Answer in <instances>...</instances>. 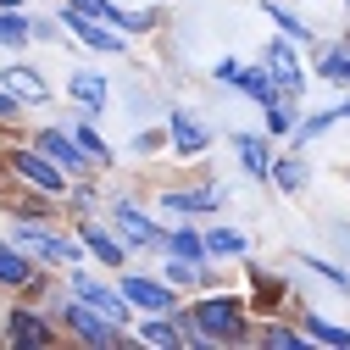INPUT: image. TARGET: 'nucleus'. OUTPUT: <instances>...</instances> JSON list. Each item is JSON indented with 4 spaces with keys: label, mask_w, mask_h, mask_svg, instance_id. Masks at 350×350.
<instances>
[{
    "label": "nucleus",
    "mask_w": 350,
    "mask_h": 350,
    "mask_svg": "<svg viewBox=\"0 0 350 350\" xmlns=\"http://www.w3.org/2000/svg\"><path fill=\"white\" fill-rule=\"evenodd\" d=\"M167 278H172V284H200V273L189 267L184 256H178V261H172V267H167Z\"/></svg>",
    "instance_id": "bb28decb"
},
{
    "label": "nucleus",
    "mask_w": 350,
    "mask_h": 350,
    "mask_svg": "<svg viewBox=\"0 0 350 350\" xmlns=\"http://www.w3.org/2000/svg\"><path fill=\"white\" fill-rule=\"evenodd\" d=\"M267 345H273V350H289V345H295V334H284V328H273V334H267Z\"/></svg>",
    "instance_id": "7c9ffc66"
},
{
    "label": "nucleus",
    "mask_w": 350,
    "mask_h": 350,
    "mask_svg": "<svg viewBox=\"0 0 350 350\" xmlns=\"http://www.w3.org/2000/svg\"><path fill=\"white\" fill-rule=\"evenodd\" d=\"M12 345H45V323L33 312H17L12 317Z\"/></svg>",
    "instance_id": "ddd939ff"
},
{
    "label": "nucleus",
    "mask_w": 350,
    "mask_h": 350,
    "mask_svg": "<svg viewBox=\"0 0 350 350\" xmlns=\"http://www.w3.org/2000/svg\"><path fill=\"white\" fill-rule=\"evenodd\" d=\"M239 83H245V95H250L256 106H267V111L284 100V90H273V83H267V72H239Z\"/></svg>",
    "instance_id": "f8f14e48"
},
{
    "label": "nucleus",
    "mask_w": 350,
    "mask_h": 350,
    "mask_svg": "<svg viewBox=\"0 0 350 350\" xmlns=\"http://www.w3.org/2000/svg\"><path fill=\"white\" fill-rule=\"evenodd\" d=\"M72 289H78V300H90V306H100V312H106V317H111V323H128V306H122V300H128V295H122V289H117V295H111V289H100V284H95V278H83V273H78V278H72Z\"/></svg>",
    "instance_id": "20e7f679"
},
{
    "label": "nucleus",
    "mask_w": 350,
    "mask_h": 350,
    "mask_svg": "<svg viewBox=\"0 0 350 350\" xmlns=\"http://www.w3.org/2000/svg\"><path fill=\"white\" fill-rule=\"evenodd\" d=\"M117 228L128 234V245H161V228H150L134 206H117Z\"/></svg>",
    "instance_id": "9d476101"
},
{
    "label": "nucleus",
    "mask_w": 350,
    "mask_h": 350,
    "mask_svg": "<svg viewBox=\"0 0 350 350\" xmlns=\"http://www.w3.org/2000/svg\"><path fill=\"white\" fill-rule=\"evenodd\" d=\"M323 72H328V78H350V62H345V51H339V56H328V62H323Z\"/></svg>",
    "instance_id": "c756f323"
},
{
    "label": "nucleus",
    "mask_w": 350,
    "mask_h": 350,
    "mask_svg": "<svg viewBox=\"0 0 350 350\" xmlns=\"http://www.w3.org/2000/svg\"><path fill=\"white\" fill-rule=\"evenodd\" d=\"M6 83H12L17 95H28V100H45V78L28 72V67H12V72H6Z\"/></svg>",
    "instance_id": "2eb2a0df"
},
{
    "label": "nucleus",
    "mask_w": 350,
    "mask_h": 350,
    "mask_svg": "<svg viewBox=\"0 0 350 350\" xmlns=\"http://www.w3.org/2000/svg\"><path fill=\"white\" fill-rule=\"evenodd\" d=\"M217 200H223L217 189H200V195H167V206H172V211H211Z\"/></svg>",
    "instance_id": "a211bd4d"
},
{
    "label": "nucleus",
    "mask_w": 350,
    "mask_h": 350,
    "mask_svg": "<svg viewBox=\"0 0 350 350\" xmlns=\"http://www.w3.org/2000/svg\"><path fill=\"white\" fill-rule=\"evenodd\" d=\"M78 145H83V156H95V161H106V145L90 134V128H78Z\"/></svg>",
    "instance_id": "cd10ccee"
},
{
    "label": "nucleus",
    "mask_w": 350,
    "mask_h": 350,
    "mask_svg": "<svg viewBox=\"0 0 350 350\" xmlns=\"http://www.w3.org/2000/svg\"><path fill=\"white\" fill-rule=\"evenodd\" d=\"M234 145H239V161H245L250 172H267V139H256V134H239Z\"/></svg>",
    "instance_id": "4468645a"
},
{
    "label": "nucleus",
    "mask_w": 350,
    "mask_h": 350,
    "mask_svg": "<svg viewBox=\"0 0 350 350\" xmlns=\"http://www.w3.org/2000/svg\"><path fill=\"white\" fill-rule=\"evenodd\" d=\"M39 150H45L51 161H78V145H67L62 134H39Z\"/></svg>",
    "instance_id": "aec40b11"
},
{
    "label": "nucleus",
    "mask_w": 350,
    "mask_h": 350,
    "mask_svg": "<svg viewBox=\"0 0 350 350\" xmlns=\"http://www.w3.org/2000/svg\"><path fill=\"white\" fill-rule=\"evenodd\" d=\"M206 250H217V256H239V250H245V234H239V228H211V234H206Z\"/></svg>",
    "instance_id": "dca6fc26"
},
{
    "label": "nucleus",
    "mask_w": 350,
    "mask_h": 350,
    "mask_svg": "<svg viewBox=\"0 0 350 350\" xmlns=\"http://www.w3.org/2000/svg\"><path fill=\"white\" fill-rule=\"evenodd\" d=\"M72 6H78L83 17H100V23H117V17H122V12L111 6V0H72Z\"/></svg>",
    "instance_id": "5701e85b"
},
{
    "label": "nucleus",
    "mask_w": 350,
    "mask_h": 350,
    "mask_svg": "<svg viewBox=\"0 0 350 350\" xmlns=\"http://www.w3.org/2000/svg\"><path fill=\"white\" fill-rule=\"evenodd\" d=\"M172 145H178L184 156H200V150H206V128H200L189 111H172Z\"/></svg>",
    "instance_id": "1a4fd4ad"
},
{
    "label": "nucleus",
    "mask_w": 350,
    "mask_h": 350,
    "mask_svg": "<svg viewBox=\"0 0 350 350\" xmlns=\"http://www.w3.org/2000/svg\"><path fill=\"white\" fill-rule=\"evenodd\" d=\"M62 23H67V28L83 39V45H95V51H122V39H117V33H106V28H100V17H83L78 6H72Z\"/></svg>",
    "instance_id": "39448f33"
},
{
    "label": "nucleus",
    "mask_w": 350,
    "mask_h": 350,
    "mask_svg": "<svg viewBox=\"0 0 350 350\" xmlns=\"http://www.w3.org/2000/svg\"><path fill=\"white\" fill-rule=\"evenodd\" d=\"M273 178H278V189H300V184H306V167H300V161H278Z\"/></svg>",
    "instance_id": "4be33fe9"
},
{
    "label": "nucleus",
    "mask_w": 350,
    "mask_h": 350,
    "mask_svg": "<svg viewBox=\"0 0 350 350\" xmlns=\"http://www.w3.org/2000/svg\"><path fill=\"white\" fill-rule=\"evenodd\" d=\"M67 323H72L83 339H90V345H117V328H111V317L100 312V306H90V300H83V306H67Z\"/></svg>",
    "instance_id": "f03ea898"
},
{
    "label": "nucleus",
    "mask_w": 350,
    "mask_h": 350,
    "mask_svg": "<svg viewBox=\"0 0 350 350\" xmlns=\"http://www.w3.org/2000/svg\"><path fill=\"white\" fill-rule=\"evenodd\" d=\"M23 250H33V256H45V261H67V267H78V250L67 245V239H51L45 228H17L12 234Z\"/></svg>",
    "instance_id": "7ed1b4c3"
},
{
    "label": "nucleus",
    "mask_w": 350,
    "mask_h": 350,
    "mask_svg": "<svg viewBox=\"0 0 350 350\" xmlns=\"http://www.w3.org/2000/svg\"><path fill=\"white\" fill-rule=\"evenodd\" d=\"M0 6H12V0H0Z\"/></svg>",
    "instance_id": "473e14b6"
},
{
    "label": "nucleus",
    "mask_w": 350,
    "mask_h": 350,
    "mask_svg": "<svg viewBox=\"0 0 350 350\" xmlns=\"http://www.w3.org/2000/svg\"><path fill=\"white\" fill-rule=\"evenodd\" d=\"M23 33H28L23 17H0V39H23Z\"/></svg>",
    "instance_id": "c85d7f7f"
},
{
    "label": "nucleus",
    "mask_w": 350,
    "mask_h": 350,
    "mask_svg": "<svg viewBox=\"0 0 350 350\" xmlns=\"http://www.w3.org/2000/svg\"><path fill=\"white\" fill-rule=\"evenodd\" d=\"M345 117H350V100H345Z\"/></svg>",
    "instance_id": "2f4dec72"
},
{
    "label": "nucleus",
    "mask_w": 350,
    "mask_h": 350,
    "mask_svg": "<svg viewBox=\"0 0 350 350\" xmlns=\"http://www.w3.org/2000/svg\"><path fill=\"white\" fill-rule=\"evenodd\" d=\"M206 339H239L245 334V312L234 300H206V306H195V317H189Z\"/></svg>",
    "instance_id": "f257e3e1"
},
{
    "label": "nucleus",
    "mask_w": 350,
    "mask_h": 350,
    "mask_svg": "<svg viewBox=\"0 0 350 350\" xmlns=\"http://www.w3.org/2000/svg\"><path fill=\"white\" fill-rule=\"evenodd\" d=\"M122 295L134 306H150V312H167V306H172L167 284H150V278H122Z\"/></svg>",
    "instance_id": "6e6552de"
},
{
    "label": "nucleus",
    "mask_w": 350,
    "mask_h": 350,
    "mask_svg": "<svg viewBox=\"0 0 350 350\" xmlns=\"http://www.w3.org/2000/svg\"><path fill=\"white\" fill-rule=\"evenodd\" d=\"M72 100H83L90 111L106 106V78L100 72H72Z\"/></svg>",
    "instance_id": "9b49d317"
},
{
    "label": "nucleus",
    "mask_w": 350,
    "mask_h": 350,
    "mask_svg": "<svg viewBox=\"0 0 350 350\" xmlns=\"http://www.w3.org/2000/svg\"><path fill=\"white\" fill-rule=\"evenodd\" d=\"M306 328H312L323 345H350V328H334V323H323V317H306Z\"/></svg>",
    "instance_id": "412c9836"
},
{
    "label": "nucleus",
    "mask_w": 350,
    "mask_h": 350,
    "mask_svg": "<svg viewBox=\"0 0 350 350\" xmlns=\"http://www.w3.org/2000/svg\"><path fill=\"white\" fill-rule=\"evenodd\" d=\"M83 239H90V250H95L100 261H111V267H117V261H122V245H117L111 234H100V228H83Z\"/></svg>",
    "instance_id": "6ab92c4d"
},
{
    "label": "nucleus",
    "mask_w": 350,
    "mask_h": 350,
    "mask_svg": "<svg viewBox=\"0 0 350 350\" xmlns=\"http://www.w3.org/2000/svg\"><path fill=\"white\" fill-rule=\"evenodd\" d=\"M33 273H28V261L17 256V250H6V245H0V284H28Z\"/></svg>",
    "instance_id": "f3484780"
},
{
    "label": "nucleus",
    "mask_w": 350,
    "mask_h": 350,
    "mask_svg": "<svg viewBox=\"0 0 350 350\" xmlns=\"http://www.w3.org/2000/svg\"><path fill=\"white\" fill-rule=\"evenodd\" d=\"M145 339L150 345H178V328L172 323H145Z\"/></svg>",
    "instance_id": "a878e982"
},
{
    "label": "nucleus",
    "mask_w": 350,
    "mask_h": 350,
    "mask_svg": "<svg viewBox=\"0 0 350 350\" xmlns=\"http://www.w3.org/2000/svg\"><path fill=\"white\" fill-rule=\"evenodd\" d=\"M17 172H23L33 189H45V195H56V189H62V172H56L45 156H33V150H17Z\"/></svg>",
    "instance_id": "423d86ee"
},
{
    "label": "nucleus",
    "mask_w": 350,
    "mask_h": 350,
    "mask_svg": "<svg viewBox=\"0 0 350 350\" xmlns=\"http://www.w3.org/2000/svg\"><path fill=\"white\" fill-rule=\"evenodd\" d=\"M267 12H273V23H278V28L289 33V39H312V33H306V23H300L295 12H278V6H267Z\"/></svg>",
    "instance_id": "393cba45"
},
{
    "label": "nucleus",
    "mask_w": 350,
    "mask_h": 350,
    "mask_svg": "<svg viewBox=\"0 0 350 350\" xmlns=\"http://www.w3.org/2000/svg\"><path fill=\"white\" fill-rule=\"evenodd\" d=\"M267 62H273V72H278V90H284V95H300V90H306V78H300V67H295V51L284 45V39L267 45Z\"/></svg>",
    "instance_id": "0eeeda50"
},
{
    "label": "nucleus",
    "mask_w": 350,
    "mask_h": 350,
    "mask_svg": "<svg viewBox=\"0 0 350 350\" xmlns=\"http://www.w3.org/2000/svg\"><path fill=\"white\" fill-rule=\"evenodd\" d=\"M200 250H206V239H195L189 228H184V234H172V256H184V261H195Z\"/></svg>",
    "instance_id": "b1692460"
}]
</instances>
